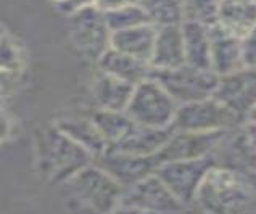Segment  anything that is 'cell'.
Instances as JSON below:
<instances>
[{
	"mask_svg": "<svg viewBox=\"0 0 256 214\" xmlns=\"http://www.w3.org/2000/svg\"><path fill=\"white\" fill-rule=\"evenodd\" d=\"M70 18L72 40L86 55L98 60L100 55L110 48V39H112V31L105 21V13L95 5H89L70 14Z\"/></svg>",
	"mask_w": 256,
	"mask_h": 214,
	"instance_id": "cell-8",
	"label": "cell"
},
{
	"mask_svg": "<svg viewBox=\"0 0 256 214\" xmlns=\"http://www.w3.org/2000/svg\"><path fill=\"white\" fill-rule=\"evenodd\" d=\"M178 108L171 95L150 78L134 87L126 113L138 126L166 129L172 126Z\"/></svg>",
	"mask_w": 256,
	"mask_h": 214,
	"instance_id": "cell-5",
	"label": "cell"
},
{
	"mask_svg": "<svg viewBox=\"0 0 256 214\" xmlns=\"http://www.w3.org/2000/svg\"><path fill=\"white\" fill-rule=\"evenodd\" d=\"M150 64L155 70H171L186 64L184 38L180 26L156 28Z\"/></svg>",
	"mask_w": 256,
	"mask_h": 214,
	"instance_id": "cell-16",
	"label": "cell"
},
{
	"mask_svg": "<svg viewBox=\"0 0 256 214\" xmlns=\"http://www.w3.org/2000/svg\"><path fill=\"white\" fill-rule=\"evenodd\" d=\"M214 166L216 160L213 154H210V156L200 160H182L162 163L156 168L155 174L180 203L188 206L195 202L196 192H198L203 179Z\"/></svg>",
	"mask_w": 256,
	"mask_h": 214,
	"instance_id": "cell-7",
	"label": "cell"
},
{
	"mask_svg": "<svg viewBox=\"0 0 256 214\" xmlns=\"http://www.w3.org/2000/svg\"><path fill=\"white\" fill-rule=\"evenodd\" d=\"M121 203L138 206L156 214H186L187 206L180 203L156 174H150L134 186L124 188Z\"/></svg>",
	"mask_w": 256,
	"mask_h": 214,
	"instance_id": "cell-9",
	"label": "cell"
},
{
	"mask_svg": "<svg viewBox=\"0 0 256 214\" xmlns=\"http://www.w3.org/2000/svg\"><path fill=\"white\" fill-rule=\"evenodd\" d=\"M66 184L72 195L97 214H112L124 194L121 184L94 163L76 172Z\"/></svg>",
	"mask_w": 256,
	"mask_h": 214,
	"instance_id": "cell-4",
	"label": "cell"
},
{
	"mask_svg": "<svg viewBox=\"0 0 256 214\" xmlns=\"http://www.w3.org/2000/svg\"><path fill=\"white\" fill-rule=\"evenodd\" d=\"M40 160L54 180L68 182L72 176L94 163V156L56 126L40 142Z\"/></svg>",
	"mask_w": 256,
	"mask_h": 214,
	"instance_id": "cell-3",
	"label": "cell"
},
{
	"mask_svg": "<svg viewBox=\"0 0 256 214\" xmlns=\"http://www.w3.org/2000/svg\"><path fill=\"white\" fill-rule=\"evenodd\" d=\"M186 21H194L203 26H214L219 21L222 0H182Z\"/></svg>",
	"mask_w": 256,
	"mask_h": 214,
	"instance_id": "cell-26",
	"label": "cell"
},
{
	"mask_svg": "<svg viewBox=\"0 0 256 214\" xmlns=\"http://www.w3.org/2000/svg\"><path fill=\"white\" fill-rule=\"evenodd\" d=\"M245 121H250V122H256V105L252 108V112L248 113V116H246V120Z\"/></svg>",
	"mask_w": 256,
	"mask_h": 214,
	"instance_id": "cell-35",
	"label": "cell"
},
{
	"mask_svg": "<svg viewBox=\"0 0 256 214\" xmlns=\"http://www.w3.org/2000/svg\"><path fill=\"white\" fill-rule=\"evenodd\" d=\"M90 120L95 124V128L98 129L102 137L105 138L108 148L122 142L137 126L126 112H112V110L102 108L94 113Z\"/></svg>",
	"mask_w": 256,
	"mask_h": 214,
	"instance_id": "cell-23",
	"label": "cell"
},
{
	"mask_svg": "<svg viewBox=\"0 0 256 214\" xmlns=\"http://www.w3.org/2000/svg\"><path fill=\"white\" fill-rule=\"evenodd\" d=\"M104 13H105L106 26L110 31H112V34L148 23V18H147V14H145L144 8L140 6V4L121 6V8L104 12Z\"/></svg>",
	"mask_w": 256,
	"mask_h": 214,
	"instance_id": "cell-25",
	"label": "cell"
},
{
	"mask_svg": "<svg viewBox=\"0 0 256 214\" xmlns=\"http://www.w3.org/2000/svg\"><path fill=\"white\" fill-rule=\"evenodd\" d=\"M4 36H5V34H4V31H2V29H0V39H2Z\"/></svg>",
	"mask_w": 256,
	"mask_h": 214,
	"instance_id": "cell-37",
	"label": "cell"
},
{
	"mask_svg": "<svg viewBox=\"0 0 256 214\" xmlns=\"http://www.w3.org/2000/svg\"><path fill=\"white\" fill-rule=\"evenodd\" d=\"M253 188L229 169L214 166L203 179L195 202L204 214H245Z\"/></svg>",
	"mask_w": 256,
	"mask_h": 214,
	"instance_id": "cell-1",
	"label": "cell"
},
{
	"mask_svg": "<svg viewBox=\"0 0 256 214\" xmlns=\"http://www.w3.org/2000/svg\"><path fill=\"white\" fill-rule=\"evenodd\" d=\"M253 2H254V4H256V0H253Z\"/></svg>",
	"mask_w": 256,
	"mask_h": 214,
	"instance_id": "cell-38",
	"label": "cell"
},
{
	"mask_svg": "<svg viewBox=\"0 0 256 214\" xmlns=\"http://www.w3.org/2000/svg\"><path fill=\"white\" fill-rule=\"evenodd\" d=\"M242 121L228 106L214 97L200 102L179 105L174 116L172 129L187 132H214V130H232Z\"/></svg>",
	"mask_w": 256,
	"mask_h": 214,
	"instance_id": "cell-6",
	"label": "cell"
},
{
	"mask_svg": "<svg viewBox=\"0 0 256 214\" xmlns=\"http://www.w3.org/2000/svg\"><path fill=\"white\" fill-rule=\"evenodd\" d=\"M244 64L246 68H256V26L242 38Z\"/></svg>",
	"mask_w": 256,
	"mask_h": 214,
	"instance_id": "cell-28",
	"label": "cell"
},
{
	"mask_svg": "<svg viewBox=\"0 0 256 214\" xmlns=\"http://www.w3.org/2000/svg\"><path fill=\"white\" fill-rule=\"evenodd\" d=\"M52 2L56 5L58 10H62L68 14H72L74 12L84 8V6L95 5L97 0H52Z\"/></svg>",
	"mask_w": 256,
	"mask_h": 214,
	"instance_id": "cell-29",
	"label": "cell"
},
{
	"mask_svg": "<svg viewBox=\"0 0 256 214\" xmlns=\"http://www.w3.org/2000/svg\"><path fill=\"white\" fill-rule=\"evenodd\" d=\"M94 164L106 171L124 188L134 186L136 182L145 179L150 174H155L156 168L160 166L155 154L140 156V154L116 150H106L104 154L94 158Z\"/></svg>",
	"mask_w": 256,
	"mask_h": 214,
	"instance_id": "cell-13",
	"label": "cell"
},
{
	"mask_svg": "<svg viewBox=\"0 0 256 214\" xmlns=\"http://www.w3.org/2000/svg\"><path fill=\"white\" fill-rule=\"evenodd\" d=\"M184 38L186 64L198 70H211V38L210 28L194 21L180 24Z\"/></svg>",
	"mask_w": 256,
	"mask_h": 214,
	"instance_id": "cell-19",
	"label": "cell"
},
{
	"mask_svg": "<svg viewBox=\"0 0 256 214\" xmlns=\"http://www.w3.org/2000/svg\"><path fill=\"white\" fill-rule=\"evenodd\" d=\"M155 38L156 28L147 23L137 28L126 29V31L113 32L112 39H110V47L121 52V54L136 56L138 60L150 63L153 46H155Z\"/></svg>",
	"mask_w": 256,
	"mask_h": 214,
	"instance_id": "cell-17",
	"label": "cell"
},
{
	"mask_svg": "<svg viewBox=\"0 0 256 214\" xmlns=\"http://www.w3.org/2000/svg\"><path fill=\"white\" fill-rule=\"evenodd\" d=\"M132 84H128L113 76H108L100 71V74L95 80L94 94L98 106L102 110H112V112H126L134 94Z\"/></svg>",
	"mask_w": 256,
	"mask_h": 214,
	"instance_id": "cell-20",
	"label": "cell"
},
{
	"mask_svg": "<svg viewBox=\"0 0 256 214\" xmlns=\"http://www.w3.org/2000/svg\"><path fill=\"white\" fill-rule=\"evenodd\" d=\"M56 128L89 152L94 158L100 156L108 150V144L95 128L92 120H63L56 124Z\"/></svg>",
	"mask_w": 256,
	"mask_h": 214,
	"instance_id": "cell-22",
	"label": "cell"
},
{
	"mask_svg": "<svg viewBox=\"0 0 256 214\" xmlns=\"http://www.w3.org/2000/svg\"><path fill=\"white\" fill-rule=\"evenodd\" d=\"M211 38V71L218 76L230 74L245 68L242 39L226 31L219 24L210 28Z\"/></svg>",
	"mask_w": 256,
	"mask_h": 214,
	"instance_id": "cell-14",
	"label": "cell"
},
{
	"mask_svg": "<svg viewBox=\"0 0 256 214\" xmlns=\"http://www.w3.org/2000/svg\"><path fill=\"white\" fill-rule=\"evenodd\" d=\"M140 6L155 28L180 26L186 21L182 0H140Z\"/></svg>",
	"mask_w": 256,
	"mask_h": 214,
	"instance_id": "cell-24",
	"label": "cell"
},
{
	"mask_svg": "<svg viewBox=\"0 0 256 214\" xmlns=\"http://www.w3.org/2000/svg\"><path fill=\"white\" fill-rule=\"evenodd\" d=\"M112 214H156V212H152L147 210H142L138 206H132V204H126V203H120L118 206L114 208V211Z\"/></svg>",
	"mask_w": 256,
	"mask_h": 214,
	"instance_id": "cell-31",
	"label": "cell"
},
{
	"mask_svg": "<svg viewBox=\"0 0 256 214\" xmlns=\"http://www.w3.org/2000/svg\"><path fill=\"white\" fill-rule=\"evenodd\" d=\"M229 130L214 132H187L174 130V134L164 144L155 156L158 163H170V161L182 160H200L213 154L221 140Z\"/></svg>",
	"mask_w": 256,
	"mask_h": 214,
	"instance_id": "cell-10",
	"label": "cell"
},
{
	"mask_svg": "<svg viewBox=\"0 0 256 214\" xmlns=\"http://www.w3.org/2000/svg\"><path fill=\"white\" fill-rule=\"evenodd\" d=\"M137 4H140V0H97L95 6L100 8L102 12H110V10L121 8V6L137 5Z\"/></svg>",
	"mask_w": 256,
	"mask_h": 214,
	"instance_id": "cell-30",
	"label": "cell"
},
{
	"mask_svg": "<svg viewBox=\"0 0 256 214\" xmlns=\"http://www.w3.org/2000/svg\"><path fill=\"white\" fill-rule=\"evenodd\" d=\"M222 2H250V0H222Z\"/></svg>",
	"mask_w": 256,
	"mask_h": 214,
	"instance_id": "cell-36",
	"label": "cell"
},
{
	"mask_svg": "<svg viewBox=\"0 0 256 214\" xmlns=\"http://www.w3.org/2000/svg\"><path fill=\"white\" fill-rule=\"evenodd\" d=\"M10 130H12V122L8 120V116L4 112H0V142L10 136Z\"/></svg>",
	"mask_w": 256,
	"mask_h": 214,
	"instance_id": "cell-32",
	"label": "cell"
},
{
	"mask_svg": "<svg viewBox=\"0 0 256 214\" xmlns=\"http://www.w3.org/2000/svg\"><path fill=\"white\" fill-rule=\"evenodd\" d=\"M21 66L20 50L8 36L0 39V70L6 72L18 71Z\"/></svg>",
	"mask_w": 256,
	"mask_h": 214,
	"instance_id": "cell-27",
	"label": "cell"
},
{
	"mask_svg": "<svg viewBox=\"0 0 256 214\" xmlns=\"http://www.w3.org/2000/svg\"><path fill=\"white\" fill-rule=\"evenodd\" d=\"M8 74H10V72L0 70V98H2V94H4V88H5V82H6V76H8Z\"/></svg>",
	"mask_w": 256,
	"mask_h": 214,
	"instance_id": "cell-34",
	"label": "cell"
},
{
	"mask_svg": "<svg viewBox=\"0 0 256 214\" xmlns=\"http://www.w3.org/2000/svg\"><path fill=\"white\" fill-rule=\"evenodd\" d=\"M98 68L102 72L108 76H113L120 80H124L128 84L137 86L144 80L150 79L152 76V64L148 62L138 60L136 56H130L126 54L114 50L110 47L105 50L98 58Z\"/></svg>",
	"mask_w": 256,
	"mask_h": 214,
	"instance_id": "cell-15",
	"label": "cell"
},
{
	"mask_svg": "<svg viewBox=\"0 0 256 214\" xmlns=\"http://www.w3.org/2000/svg\"><path fill=\"white\" fill-rule=\"evenodd\" d=\"M152 79L162 86L178 105L200 102L213 97L219 76L211 70H198L190 64H182L171 70L152 71Z\"/></svg>",
	"mask_w": 256,
	"mask_h": 214,
	"instance_id": "cell-2",
	"label": "cell"
},
{
	"mask_svg": "<svg viewBox=\"0 0 256 214\" xmlns=\"http://www.w3.org/2000/svg\"><path fill=\"white\" fill-rule=\"evenodd\" d=\"M172 134H174L172 128L155 129V128L138 126L137 124L136 129L122 142H120L114 146H110L108 150L140 154V156H153V154H156L163 148L164 144L170 140Z\"/></svg>",
	"mask_w": 256,
	"mask_h": 214,
	"instance_id": "cell-18",
	"label": "cell"
},
{
	"mask_svg": "<svg viewBox=\"0 0 256 214\" xmlns=\"http://www.w3.org/2000/svg\"><path fill=\"white\" fill-rule=\"evenodd\" d=\"M218 24L240 39L245 38L256 26V4L253 0L250 2H222Z\"/></svg>",
	"mask_w": 256,
	"mask_h": 214,
	"instance_id": "cell-21",
	"label": "cell"
},
{
	"mask_svg": "<svg viewBox=\"0 0 256 214\" xmlns=\"http://www.w3.org/2000/svg\"><path fill=\"white\" fill-rule=\"evenodd\" d=\"M213 156L216 160V166L229 169L244 179L253 190L256 188V148L248 142L244 129L230 130L218 145Z\"/></svg>",
	"mask_w": 256,
	"mask_h": 214,
	"instance_id": "cell-11",
	"label": "cell"
},
{
	"mask_svg": "<svg viewBox=\"0 0 256 214\" xmlns=\"http://www.w3.org/2000/svg\"><path fill=\"white\" fill-rule=\"evenodd\" d=\"M213 97L232 110L240 120H246L256 105V68H242L230 74L219 76Z\"/></svg>",
	"mask_w": 256,
	"mask_h": 214,
	"instance_id": "cell-12",
	"label": "cell"
},
{
	"mask_svg": "<svg viewBox=\"0 0 256 214\" xmlns=\"http://www.w3.org/2000/svg\"><path fill=\"white\" fill-rule=\"evenodd\" d=\"M242 129H244V134H245L246 140L252 144L253 148H256V122L246 121Z\"/></svg>",
	"mask_w": 256,
	"mask_h": 214,
	"instance_id": "cell-33",
	"label": "cell"
}]
</instances>
